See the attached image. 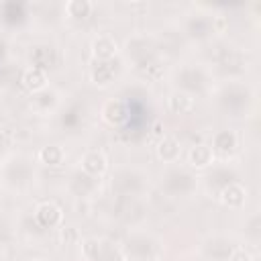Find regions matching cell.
<instances>
[{
    "mask_svg": "<svg viewBox=\"0 0 261 261\" xmlns=\"http://www.w3.org/2000/svg\"><path fill=\"white\" fill-rule=\"evenodd\" d=\"M35 261H43V259H35Z\"/></svg>",
    "mask_w": 261,
    "mask_h": 261,
    "instance_id": "cell-36",
    "label": "cell"
},
{
    "mask_svg": "<svg viewBox=\"0 0 261 261\" xmlns=\"http://www.w3.org/2000/svg\"><path fill=\"white\" fill-rule=\"evenodd\" d=\"M210 147L214 151V157H220L224 161L232 159L234 153L239 151V135L232 128H222V130L214 133Z\"/></svg>",
    "mask_w": 261,
    "mask_h": 261,
    "instance_id": "cell-12",
    "label": "cell"
},
{
    "mask_svg": "<svg viewBox=\"0 0 261 261\" xmlns=\"http://www.w3.org/2000/svg\"><path fill=\"white\" fill-rule=\"evenodd\" d=\"M212 84V75L208 71V67H204L202 63H184L173 71V86L175 90L188 94V96H196V94H204Z\"/></svg>",
    "mask_w": 261,
    "mask_h": 261,
    "instance_id": "cell-6",
    "label": "cell"
},
{
    "mask_svg": "<svg viewBox=\"0 0 261 261\" xmlns=\"http://www.w3.org/2000/svg\"><path fill=\"white\" fill-rule=\"evenodd\" d=\"M92 57L98 59V61H110L116 57L118 53V43L112 35L108 33H100L92 39Z\"/></svg>",
    "mask_w": 261,
    "mask_h": 261,
    "instance_id": "cell-20",
    "label": "cell"
},
{
    "mask_svg": "<svg viewBox=\"0 0 261 261\" xmlns=\"http://www.w3.org/2000/svg\"><path fill=\"white\" fill-rule=\"evenodd\" d=\"M20 84H22L31 94H35V92L47 88V84H49V75H47V71L29 65V67L22 71V75H20Z\"/></svg>",
    "mask_w": 261,
    "mask_h": 261,
    "instance_id": "cell-25",
    "label": "cell"
},
{
    "mask_svg": "<svg viewBox=\"0 0 261 261\" xmlns=\"http://www.w3.org/2000/svg\"><path fill=\"white\" fill-rule=\"evenodd\" d=\"M57 59H59V51L51 43H39V45L31 47V51H29L31 67H37V69H43V71L57 65Z\"/></svg>",
    "mask_w": 261,
    "mask_h": 261,
    "instance_id": "cell-15",
    "label": "cell"
},
{
    "mask_svg": "<svg viewBox=\"0 0 261 261\" xmlns=\"http://www.w3.org/2000/svg\"><path fill=\"white\" fill-rule=\"evenodd\" d=\"M0 261H2V257H0Z\"/></svg>",
    "mask_w": 261,
    "mask_h": 261,
    "instance_id": "cell-38",
    "label": "cell"
},
{
    "mask_svg": "<svg viewBox=\"0 0 261 261\" xmlns=\"http://www.w3.org/2000/svg\"><path fill=\"white\" fill-rule=\"evenodd\" d=\"M33 220L43 228V230H49V228H57L63 224V210L57 202L53 200H43L35 206L33 210Z\"/></svg>",
    "mask_w": 261,
    "mask_h": 261,
    "instance_id": "cell-9",
    "label": "cell"
},
{
    "mask_svg": "<svg viewBox=\"0 0 261 261\" xmlns=\"http://www.w3.org/2000/svg\"><path fill=\"white\" fill-rule=\"evenodd\" d=\"M92 10H94V4L90 0H69L63 6V12L71 20H84L92 14Z\"/></svg>",
    "mask_w": 261,
    "mask_h": 261,
    "instance_id": "cell-28",
    "label": "cell"
},
{
    "mask_svg": "<svg viewBox=\"0 0 261 261\" xmlns=\"http://www.w3.org/2000/svg\"><path fill=\"white\" fill-rule=\"evenodd\" d=\"M188 163L190 169H210L212 163H216L214 151L206 143H198L188 151Z\"/></svg>",
    "mask_w": 261,
    "mask_h": 261,
    "instance_id": "cell-24",
    "label": "cell"
},
{
    "mask_svg": "<svg viewBox=\"0 0 261 261\" xmlns=\"http://www.w3.org/2000/svg\"><path fill=\"white\" fill-rule=\"evenodd\" d=\"M10 145H12L10 135H8L4 128H0V159H4V157H6V153H8Z\"/></svg>",
    "mask_w": 261,
    "mask_h": 261,
    "instance_id": "cell-34",
    "label": "cell"
},
{
    "mask_svg": "<svg viewBox=\"0 0 261 261\" xmlns=\"http://www.w3.org/2000/svg\"><path fill=\"white\" fill-rule=\"evenodd\" d=\"M33 163H35L33 157L24 155V153H16V155H10L8 159H4V163L0 165L2 186H6L12 192L27 190L35 179V165Z\"/></svg>",
    "mask_w": 261,
    "mask_h": 261,
    "instance_id": "cell-2",
    "label": "cell"
},
{
    "mask_svg": "<svg viewBox=\"0 0 261 261\" xmlns=\"http://www.w3.org/2000/svg\"><path fill=\"white\" fill-rule=\"evenodd\" d=\"M82 122H84V106L77 104V102L69 104V106L59 114V124H61V128L75 130Z\"/></svg>",
    "mask_w": 261,
    "mask_h": 261,
    "instance_id": "cell-27",
    "label": "cell"
},
{
    "mask_svg": "<svg viewBox=\"0 0 261 261\" xmlns=\"http://www.w3.org/2000/svg\"><path fill=\"white\" fill-rule=\"evenodd\" d=\"M200 177L190 167L181 165H169L165 171H161L159 186L169 198H188L198 190Z\"/></svg>",
    "mask_w": 261,
    "mask_h": 261,
    "instance_id": "cell-4",
    "label": "cell"
},
{
    "mask_svg": "<svg viewBox=\"0 0 261 261\" xmlns=\"http://www.w3.org/2000/svg\"><path fill=\"white\" fill-rule=\"evenodd\" d=\"M184 29H186V35L190 39L206 41L208 37L214 35V16H210V14H192V16L186 18Z\"/></svg>",
    "mask_w": 261,
    "mask_h": 261,
    "instance_id": "cell-13",
    "label": "cell"
},
{
    "mask_svg": "<svg viewBox=\"0 0 261 261\" xmlns=\"http://www.w3.org/2000/svg\"><path fill=\"white\" fill-rule=\"evenodd\" d=\"M228 261H255V255L247 249V247H234V251L230 253V257H228Z\"/></svg>",
    "mask_w": 261,
    "mask_h": 261,
    "instance_id": "cell-32",
    "label": "cell"
},
{
    "mask_svg": "<svg viewBox=\"0 0 261 261\" xmlns=\"http://www.w3.org/2000/svg\"><path fill=\"white\" fill-rule=\"evenodd\" d=\"M214 102L216 106L230 114V116H243L249 112V108L255 102V92L249 84L239 82V80H228L220 84L214 90Z\"/></svg>",
    "mask_w": 261,
    "mask_h": 261,
    "instance_id": "cell-1",
    "label": "cell"
},
{
    "mask_svg": "<svg viewBox=\"0 0 261 261\" xmlns=\"http://www.w3.org/2000/svg\"><path fill=\"white\" fill-rule=\"evenodd\" d=\"M0 186H2V175H0Z\"/></svg>",
    "mask_w": 261,
    "mask_h": 261,
    "instance_id": "cell-35",
    "label": "cell"
},
{
    "mask_svg": "<svg viewBox=\"0 0 261 261\" xmlns=\"http://www.w3.org/2000/svg\"><path fill=\"white\" fill-rule=\"evenodd\" d=\"M155 261H161V259H155Z\"/></svg>",
    "mask_w": 261,
    "mask_h": 261,
    "instance_id": "cell-37",
    "label": "cell"
},
{
    "mask_svg": "<svg viewBox=\"0 0 261 261\" xmlns=\"http://www.w3.org/2000/svg\"><path fill=\"white\" fill-rule=\"evenodd\" d=\"M124 53H126V57L137 67H153L155 65L157 47H155V41L151 37H147V35H133L124 43Z\"/></svg>",
    "mask_w": 261,
    "mask_h": 261,
    "instance_id": "cell-7",
    "label": "cell"
},
{
    "mask_svg": "<svg viewBox=\"0 0 261 261\" xmlns=\"http://www.w3.org/2000/svg\"><path fill=\"white\" fill-rule=\"evenodd\" d=\"M110 188L116 196H124V198H141L147 188H149V175L139 169V167H130V165H122L116 167L110 175Z\"/></svg>",
    "mask_w": 261,
    "mask_h": 261,
    "instance_id": "cell-5",
    "label": "cell"
},
{
    "mask_svg": "<svg viewBox=\"0 0 261 261\" xmlns=\"http://www.w3.org/2000/svg\"><path fill=\"white\" fill-rule=\"evenodd\" d=\"M29 20V4L24 2H2L0 4V22L6 29H20Z\"/></svg>",
    "mask_w": 261,
    "mask_h": 261,
    "instance_id": "cell-14",
    "label": "cell"
},
{
    "mask_svg": "<svg viewBox=\"0 0 261 261\" xmlns=\"http://www.w3.org/2000/svg\"><path fill=\"white\" fill-rule=\"evenodd\" d=\"M167 108L171 114H188L194 110V98L179 90H173L167 96Z\"/></svg>",
    "mask_w": 261,
    "mask_h": 261,
    "instance_id": "cell-26",
    "label": "cell"
},
{
    "mask_svg": "<svg viewBox=\"0 0 261 261\" xmlns=\"http://www.w3.org/2000/svg\"><path fill=\"white\" fill-rule=\"evenodd\" d=\"M234 247H237L234 241L228 239V237H222V234L208 237L202 243V257L206 261H228Z\"/></svg>",
    "mask_w": 261,
    "mask_h": 261,
    "instance_id": "cell-10",
    "label": "cell"
},
{
    "mask_svg": "<svg viewBox=\"0 0 261 261\" xmlns=\"http://www.w3.org/2000/svg\"><path fill=\"white\" fill-rule=\"evenodd\" d=\"M37 159H39L41 163L49 165V167H57V165L63 163L65 151H63V147H59V145H47V147H43V149L37 153Z\"/></svg>",
    "mask_w": 261,
    "mask_h": 261,
    "instance_id": "cell-29",
    "label": "cell"
},
{
    "mask_svg": "<svg viewBox=\"0 0 261 261\" xmlns=\"http://www.w3.org/2000/svg\"><path fill=\"white\" fill-rule=\"evenodd\" d=\"M116 77V67H114V61H98V59H92V65H90V80L98 86V88H106L114 82Z\"/></svg>",
    "mask_w": 261,
    "mask_h": 261,
    "instance_id": "cell-23",
    "label": "cell"
},
{
    "mask_svg": "<svg viewBox=\"0 0 261 261\" xmlns=\"http://www.w3.org/2000/svg\"><path fill=\"white\" fill-rule=\"evenodd\" d=\"M67 190L75 198H92L100 190V177H92L82 169H75L67 179Z\"/></svg>",
    "mask_w": 261,
    "mask_h": 261,
    "instance_id": "cell-11",
    "label": "cell"
},
{
    "mask_svg": "<svg viewBox=\"0 0 261 261\" xmlns=\"http://www.w3.org/2000/svg\"><path fill=\"white\" fill-rule=\"evenodd\" d=\"M61 241H65V243H71V241L80 243L82 237H80V232H77L75 226H61Z\"/></svg>",
    "mask_w": 261,
    "mask_h": 261,
    "instance_id": "cell-33",
    "label": "cell"
},
{
    "mask_svg": "<svg viewBox=\"0 0 261 261\" xmlns=\"http://www.w3.org/2000/svg\"><path fill=\"white\" fill-rule=\"evenodd\" d=\"M155 153H157L159 161H163V163H167V165H173V163H177V159L181 157V143H179V139L173 137V135H163V137L157 141Z\"/></svg>",
    "mask_w": 261,
    "mask_h": 261,
    "instance_id": "cell-21",
    "label": "cell"
},
{
    "mask_svg": "<svg viewBox=\"0 0 261 261\" xmlns=\"http://www.w3.org/2000/svg\"><path fill=\"white\" fill-rule=\"evenodd\" d=\"M114 214L128 222V224H135L137 220L145 218V208L141 204L139 198H124V196H118L116 198V208H114Z\"/></svg>",
    "mask_w": 261,
    "mask_h": 261,
    "instance_id": "cell-18",
    "label": "cell"
},
{
    "mask_svg": "<svg viewBox=\"0 0 261 261\" xmlns=\"http://www.w3.org/2000/svg\"><path fill=\"white\" fill-rule=\"evenodd\" d=\"M59 106V92L53 88H43L35 94H31V108L39 114H49Z\"/></svg>",
    "mask_w": 261,
    "mask_h": 261,
    "instance_id": "cell-22",
    "label": "cell"
},
{
    "mask_svg": "<svg viewBox=\"0 0 261 261\" xmlns=\"http://www.w3.org/2000/svg\"><path fill=\"white\" fill-rule=\"evenodd\" d=\"M120 249L126 261H155L163 253V243L151 232L133 230L124 237Z\"/></svg>",
    "mask_w": 261,
    "mask_h": 261,
    "instance_id": "cell-3",
    "label": "cell"
},
{
    "mask_svg": "<svg viewBox=\"0 0 261 261\" xmlns=\"http://www.w3.org/2000/svg\"><path fill=\"white\" fill-rule=\"evenodd\" d=\"M100 116L110 126H122L128 122V104L120 98H110L102 104Z\"/></svg>",
    "mask_w": 261,
    "mask_h": 261,
    "instance_id": "cell-16",
    "label": "cell"
},
{
    "mask_svg": "<svg viewBox=\"0 0 261 261\" xmlns=\"http://www.w3.org/2000/svg\"><path fill=\"white\" fill-rule=\"evenodd\" d=\"M204 179V186H206V192L212 196V198H218L220 190L226 188L228 184L232 181H239V169L228 163V161H220V163H212V169L202 177Z\"/></svg>",
    "mask_w": 261,
    "mask_h": 261,
    "instance_id": "cell-8",
    "label": "cell"
},
{
    "mask_svg": "<svg viewBox=\"0 0 261 261\" xmlns=\"http://www.w3.org/2000/svg\"><path fill=\"white\" fill-rule=\"evenodd\" d=\"M80 169L86 171L92 177H102L108 171V159L102 151L90 149L80 157Z\"/></svg>",
    "mask_w": 261,
    "mask_h": 261,
    "instance_id": "cell-19",
    "label": "cell"
},
{
    "mask_svg": "<svg viewBox=\"0 0 261 261\" xmlns=\"http://www.w3.org/2000/svg\"><path fill=\"white\" fill-rule=\"evenodd\" d=\"M80 247H82L84 261H100L102 239H98V237H86V239L80 241Z\"/></svg>",
    "mask_w": 261,
    "mask_h": 261,
    "instance_id": "cell-30",
    "label": "cell"
},
{
    "mask_svg": "<svg viewBox=\"0 0 261 261\" xmlns=\"http://www.w3.org/2000/svg\"><path fill=\"white\" fill-rule=\"evenodd\" d=\"M100 261H126L122 255L120 245H114L106 239H102V251H100Z\"/></svg>",
    "mask_w": 261,
    "mask_h": 261,
    "instance_id": "cell-31",
    "label": "cell"
},
{
    "mask_svg": "<svg viewBox=\"0 0 261 261\" xmlns=\"http://www.w3.org/2000/svg\"><path fill=\"white\" fill-rule=\"evenodd\" d=\"M247 198H249V190H247V186H245L241 179L228 184V186L222 188L220 194H218L220 204L226 206V208H230V210H239V208H243V206L247 204Z\"/></svg>",
    "mask_w": 261,
    "mask_h": 261,
    "instance_id": "cell-17",
    "label": "cell"
}]
</instances>
